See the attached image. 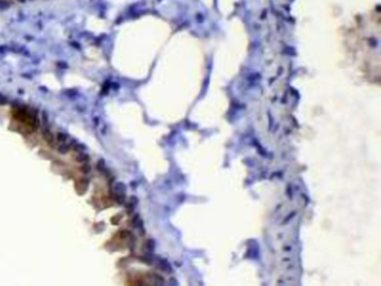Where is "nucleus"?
<instances>
[{
  "label": "nucleus",
  "instance_id": "nucleus-1",
  "mask_svg": "<svg viewBox=\"0 0 381 286\" xmlns=\"http://www.w3.org/2000/svg\"><path fill=\"white\" fill-rule=\"evenodd\" d=\"M11 6L10 0H0V10H5Z\"/></svg>",
  "mask_w": 381,
  "mask_h": 286
},
{
  "label": "nucleus",
  "instance_id": "nucleus-2",
  "mask_svg": "<svg viewBox=\"0 0 381 286\" xmlns=\"http://www.w3.org/2000/svg\"><path fill=\"white\" fill-rule=\"evenodd\" d=\"M17 1H18V2H21V3H24V2H26V1H28V0H17Z\"/></svg>",
  "mask_w": 381,
  "mask_h": 286
}]
</instances>
